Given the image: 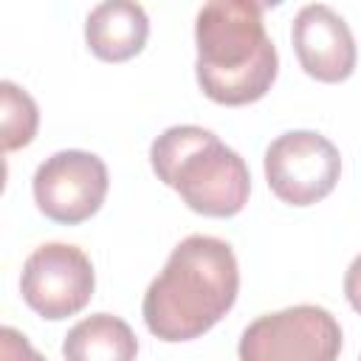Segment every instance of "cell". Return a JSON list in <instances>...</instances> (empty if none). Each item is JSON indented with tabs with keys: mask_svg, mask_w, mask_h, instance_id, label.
<instances>
[{
	"mask_svg": "<svg viewBox=\"0 0 361 361\" xmlns=\"http://www.w3.org/2000/svg\"><path fill=\"white\" fill-rule=\"evenodd\" d=\"M197 85L228 107L259 102L276 79V48L262 23V6L251 0H212L197 11Z\"/></svg>",
	"mask_w": 361,
	"mask_h": 361,
	"instance_id": "cell-2",
	"label": "cell"
},
{
	"mask_svg": "<svg viewBox=\"0 0 361 361\" xmlns=\"http://www.w3.org/2000/svg\"><path fill=\"white\" fill-rule=\"evenodd\" d=\"M65 361H135L138 338L113 313H93L76 322L62 341Z\"/></svg>",
	"mask_w": 361,
	"mask_h": 361,
	"instance_id": "cell-10",
	"label": "cell"
},
{
	"mask_svg": "<svg viewBox=\"0 0 361 361\" xmlns=\"http://www.w3.org/2000/svg\"><path fill=\"white\" fill-rule=\"evenodd\" d=\"M0 361H45V355H39L20 330L3 327L0 330Z\"/></svg>",
	"mask_w": 361,
	"mask_h": 361,
	"instance_id": "cell-12",
	"label": "cell"
},
{
	"mask_svg": "<svg viewBox=\"0 0 361 361\" xmlns=\"http://www.w3.org/2000/svg\"><path fill=\"white\" fill-rule=\"evenodd\" d=\"M344 296L353 305V310L361 313V254L350 262V268L344 274Z\"/></svg>",
	"mask_w": 361,
	"mask_h": 361,
	"instance_id": "cell-13",
	"label": "cell"
},
{
	"mask_svg": "<svg viewBox=\"0 0 361 361\" xmlns=\"http://www.w3.org/2000/svg\"><path fill=\"white\" fill-rule=\"evenodd\" d=\"M149 20L138 3L107 0L99 3L85 23L87 48L104 62H127L147 45Z\"/></svg>",
	"mask_w": 361,
	"mask_h": 361,
	"instance_id": "cell-9",
	"label": "cell"
},
{
	"mask_svg": "<svg viewBox=\"0 0 361 361\" xmlns=\"http://www.w3.org/2000/svg\"><path fill=\"white\" fill-rule=\"evenodd\" d=\"M290 42L296 59L307 76L316 82H344L355 71V39L341 14L324 3H310L299 8L290 28Z\"/></svg>",
	"mask_w": 361,
	"mask_h": 361,
	"instance_id": "cell-8",
	"label": "cell"
},
{
	"mask_svg": "<svg viewBox=\"0 0 361 361\" xmlns=\"http://www.w3.org/2000/svg\"><path fill=\"white\" fill-rule=\"evenodd\" d=\"M240 268L220 237L192 234L180 240L164 271L149 282L141 313L161 341H192L212 330L237 302Z\"/></svg>",
	"mask_w": 361,
	"mask_h": 361,
	"instance_id": "cell-1",
	"label": "cell"
},
{
	"mask_svg": "<svg viewBox=\"0 0 361 361\" xmlns=\"http://www.w3.org/2000/svg\"><path fill=\"white\" fill-rule=\"evenodd\" d=\"M107 166L85 149H62L45 158L34 172L37 209L62 226L90 220L107 195Z\"/></svg>",
	"mask_w": 361,
	"mask_h": 361,
	"instance_id": "cell-7",
	"label": "cell"
},
{
	"mask_svg": "<svg viewBox=\"0 0 361 361\" xmlns=\"http://www.w3.org/2000/svg\"><path fill=\"white\" fill-rule=\"evenodd\" d=\"M341 175V155L322 133L290 130L265 149V180L271 192L290 206L324 200Z\"/></svg>",
	"mask_w": 361,
	"mask_h": 361,
	"instance_id": "cell-5",
	"label": "cell"
},
{
	"mask_svg": "<svg viewBox=\"0 0 361 361\" xmlns=\"http://www.w3.org/2000/svg\"><path fill=\"white\" fill-rule=\"evenodd\" d=\"M341 327L319 305H293L254 319L243 336L240 361H336Z\"/></svg>",
	"mask_w": 361,
	"mask_h": 361,
	"instance_id": "cell-4",
	"label": "cell"
},
{
	"mask_svg": "<svg viewBox=\"0 0 361 361\" xmlns=\"http://www.w3.org/2000/svg\"><path fill=\"white\" fill-rule=\"evenodd\" d=\"M0 124H3V149L14 152L20 147H28L39 127V110L37 102L17 87L14 82H0Z\"/></svg>",
	"mask_w": 361,
	"mask_h": 361,
	"instance_id": "cell-11",
	"label": "cell"
},
{
	"mask_svg": "<svg viewBox=\"0 0 361 361\" xmlns=\"http://www.w3.org/2000/svg\"><path fill=\"white\" fill-rule=\"evenodd\" d=\"M96 288L87 254L71 243H42L34 248L20 274L25 305L42 319L59 322L79 313Z\"/></svg>",
	"mask_w": 361,
	"mask_h": 361,
	"instance_id": "cell-6",
	"label": "cell"
},
{
	"mask_svg": "<svg viewBox=\"0 0 361 361\" xmlns=\"http://www.w3.org/2000/svg\"><path fill=\"white\" fill-rule=\"evenodd\" d=\"M158 180L175 189L183 203L206 217H234L248 203L251 175L245 161L212 130L175 124L149 147Z\"/></svg>",
	"mask_w": 361,
	"mask_h": 361,
	"instance_id": "cell-3",
	"label": "cell"
}]
</instances>
